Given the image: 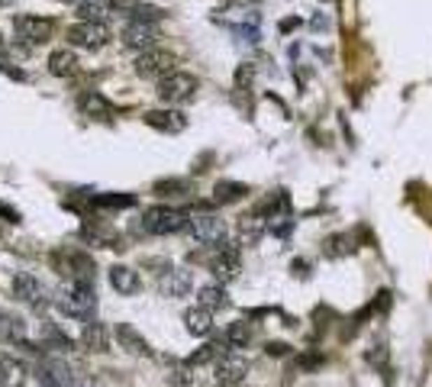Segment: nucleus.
<instances>
[{
  "label": "nucleus",
  "instance_id": "obj_1",
  "mask_svg": "<svg viewBox=\"0 0 432 387\" xmlns=\"http://www.w3.org/2000/svg\"><path fill=\"white\" fill-rule=\"evenodd\" d=\"M187 223L191 217L175 207H149L142 213V233H149V236H175L187 229Z\"/></svg>",
  "mask_w": 432,
  "mask_h": 387
},
{
  "label": "nucleus",
  "instance_id": "obj_2",
  "mask_svg": "<svg viewBox=\"0 0 432 387\" xmlns=\"http://www.w3.org/2000/svg\"><path fill=\"white\" fill-rule=\"evenodd\" d=\"M55 303H59V310L65 313V316H75V320H87V316H94V310H97V294L91 291V284H65L59 291V297H55Z\"/></svg>",
  "mask_w": 432,
  "mask_h": 387
},
{
  "label": "nucleus",
  "instance_id": "obj_3",
  "mask_svg": "<svg viewBox=\"0 0 432 387\" xmlns=\"http://www.w3.org/2000/svg\"><path fill=\"white\" fill-rule=\"evenodd\" d=\"M187 239H191L194 245H210V249H216L219 242H226V223L219 217H213V213H200V217H191V223H187Z\"/></svg>",
  "mask_w": 432,
  "mask_h": 387
},
{
  "label": "nucleus",
  "instance_id": "obj_4",
  "mask_svg": "<svg viewBox=\"0 0 432 387\" xmlns=\"http://www.w3.org/2000/svg\"><path fill=\"white\" fill-rule=\"evenodd\" d=\"M175 52L168 49H145L136 55V75L139 78H168L175 75Z\"/></svg>",
  "mask_w": 432,
  "mask_h": 387
},
{
  "label": "nucleus",
  "instance_id": "obj_5",
  "mask_svg": "<svg viewBox=\"0 0 432 387\" xmlns=\"http://www.w3.org/2000/svg\"><path fill=\"white\" fill-rule=\"evenodd\" d=\"M13 294H17L23 303H29L33 310H45V307L52 303V291L42 284L36 275H29V271L13 275Z\"/></svg>",
  "mask_w": 432,
  "mask_h": 387
},
{
  "label": "nucleus",
  "instance_id": "obj_6",
  "mask_svg": "<svg viewBox=\"0 0 432 387\" xmlns=\"http://www.w3.org/2000/svg\"><path fill=\"white\" fill-rule=\"evenodd\" d=\"M200 81L194 75H187V71H175V75H168L158 81V97L165 103H184L191 101L194 94H197Z\"/></svg>",
  "mask_w": 432,
  "mask_h": 387
},
{
  "label": "nucleus",
  "instance_id": "obj_7",
  "mask_svg": "<svg viewBox=\"0 0 432 387\" xmlns=\"http://www.w3.org/2000/svg\"><path fill=\"white\" fill-rule=\"evenodd\" d=\"M110 39V29L103 23H84V20H78L75 26H68V43L78 45V49H103Z\"/></svg>",
  "mask_w": 432,
  "mask_h": 387
},
{
  "label": "nucleus",
  "instance_id": "obj_8",
  "mask_svg": "<svg viewBox=\"0 0 432 387\" xmlns=\"http://www.w3.org/2000/svg\"><path fill=\"white\" fill-rule=\"evenodd\" d=\"M194 291V271L191 268H168L161 271V278H158V294L161 297H187Z\"/></svg>",
  "mask_w": 432,
  "mask_h": 387
},
{
  "label": "nucleus",
  "instance_id": "obj_9",
  "mask_svg": "<svg viewBox=\"0 0 432 387\" xmlns=\"http://www.w3.org/2000/svg\"><path fill=\"white\" fill-rule=\"evenodd\" d=\"M52 33H55V23H52V20L33 17V13H23V17H17V36H20V39H26L29 45L49 43Z\"/></svg>",
  "mask_w": 432,
  "mask_h": 387
},
{
  "label": "nucleus",
  "instance_id": "obj_10",
  "mask_svg": "<svg viewBox=\"0 0 432 387\" xmlns=\"http://www.w3.org/2000/svg\"><path fill=\"white\" fill-rule=\"evenodd\" d=\"M120 39H123L126 49H155V39H158V26L152 23H142V20H133V23L123 26V33H120Z\"/></svg>",
  "mask_w": 432,
  "mask_h": 387
},
{
  "label": "nucleus",
  "instance_id": "obj_11",
  "mask_svg": "<svg viewBox=\"0 0 432 387\" xmlns=\"http://www.w3.org/2000/svg\"><path fill=\"white\" fill-rule=\"evenodd\" d=\"M62 275L75 281V284H91L94 281V258L87 252H68L62 258Z\"/></svg>",
  "mask_w": 432,
  "mask_h": 387
},
{
  "label": "nucleus",
  "instance_id": "obj_12",
  "mask_svg": "<svg viewBox=\"0 0 432 387\" xmlns=\"http://www.w3.org/2000/svg\"><path fill=\"white\" fill-rule=\"evenodd\" d=\"M245 374H249V362L242 358V355H226V358H219L216 362V381L223 387H236L245 381Z\"/></svg>",
  "mask_w": 432,
  "mask_h": 387
},
{
  "label": "nucleus",
  "instance_id": "obj_13",
  "mask_svg": "<svg viewBox=\"0 0 432 387\" xmlns=\"http://www.w3.org/2000/svg\"><path fill=\"white\" fill-rule=\"evenodd\" d=\"M81 345H84V352H107L110 349V329L107 323H100V320H87L81 329Z\"/></svg>",
  "mask_w": 432,
  "mask_h": 387
},
{
  "label": "nucleus",
  "instance_id": "obj_14",
  "mask_svg": "<svg viewBox=\"0 0 432 387\" xmlns=\"http://www.w3.org/2000/svg\"><path fill=\"white\" fill-rule=\"evenodd\" d=\"M110 287H113L117 294H123V297L139 294V291H142L139 271L126 268V265H113V268H110Z\"/></svg>",
  "mask_w": 432,
  "mask_h": 387
},
{
  "label": "nucleus",
  "instance_id": "obj_15",
  "mask_svg": "<svg viewBox=\"0 0 432 387\" xmlns=\"http://www.w3.org/2000/svg\"><path fill=\"white\" fill-rule=\"evenodd\" d=\"M145 123L152 129H161V133H181L187 126V117H184L181 110H149Z\"/></svg>",
  "mask_w": 432,
  "mask_h": 387
},
{
  "label": "nucleus",
  "instance_id": "obj_16",
  "mask_svg": "<svg viewBox=\"0 0 432 387\" xmlns=\"http://www.w3.org/2000/svg\"><path fill=\"white\" fill-rule=\"evenodd\" d=\"M113 336H117V342H120V349H126L129 355H152V349H149V342H145V336H139L129 323H120L117 329H113Z\"/></svg>",
  "mask_w": 432,
  "mask_h": 387
},
{
  "label": "nucleus",
  "instance_id": "obj_17",
  "mask_svg": "<svg viewBox=\"0 0 432 387\" xmlns=\"http://www.w3.org/2000/svg\"><path fill=\"white\" fill-rule=\"evenodd\" d=\"M0 342H26V323L20 313H10V310H0Z\"/></svg>",
  "mask_w": 432,
  "mask_h": 387
},
{
  "label": "nucleus",
  "instance_id": "obj_18",
  "mask_svg": "<svg viewBox=\"0 0 432 387\" xmlns=\"http://www.w3.org/2000/svg\"><path fill=\"white\" fill-rule=\"evenodd\" d=\"M268 233V219L258 217V213H249V217L239 219V242L242 245H258L261 236Z\"/></svg>",
  "mask_w": 432,
  "mask_h": 387
},
{
  "label": "nucleus",
  "instance_id": "obj_19",
  "mask_svg": "<svg viewBox=\"0 0 432 387\" xmlns=\"http://www.w3.org/2000/svg\"><path fill=\"white\" fill-rule=\"evenodd\" d=\"M197 307H203V310H226L229 307V294H226L223 284H203L197 291Z\"/></svg>",
  "mask_w": 432,
  "mask_h": 387
},
{
  "label": "nucleus",
  "instance_id": "obj_20",
  "mask_svg": "<svg viewBox=\"0 0 432 387\" xmlns=\"http://www.w3.org/2000/svg\"><path fill=\"white\" fill-rule=\"evenodd\" d=\"M26 384V365L20 358L0 355V387H23Z\"/></svg>",
  "mask_w": 432,
  "mask_h": 387
},
{
  "label": "nucleus",
  "instance_id": "obj_21",
  "mask_svg": "<svg viewBox=\"0 0 432 387\" xmlns=\"http://www.w3.org/2000/svg\"><path fill=\"white\" fill-rule=\"evenodd\" d=\"M78 55L71 49H55L49 55V71L55 78H71V75H78Z\"/></svg>",
  "mask_w": 432,
  "mask_h": 387
},
{
  "label": "nucleus",
  "instance_id": "obj_22",
  "mask_svg": "<svg viewBox=\"0 0 432 387\" xmlns=\"http://www.w3.org/2000/svg\"><path fill=\"white\" fill-rule=\"evenodd\" d=\"M184 329L191 336H210L213 333V313L203 310V307H194V310L184 313Z\"/></svg>",
  "mask_w": 432,
  "mask_h": 387
},
{
  "label": "nucleus",
  "instance_id": "obj_23",
  "mask_svg": "<svg viewBox=\"0 0 432 387\" xmlns=\"http://www.w3.org/2000/svg\"><path fill=\"white\" fill-rule=\"evenodd\" d=\"M287 207H291V200H287V191H271L265 200L255 207V213H258V217H265V219H275V213H284Z\"/></svg>",
  "mask_w": 432,
  "mask_h": 387
},
{
  "label": "nucleus",
  "instance_id": "obj_24",
  "mask_svg": "<svg viewBox=\"0 0 432 387\" xmlns=\"http://www.w3.org/2000/svg\"><path fill=\"white\" fill-rule=\"evenodd\" d=\"M323 252L329 255V258H342V255H352L355 252V236L352 233H336V236H329L323 242Z\"/></svg>",
  "mask_w": 432,
  "mask_h": 387
},
{
  "label": "nucleus",
  "instance_id": "obj_25",
  "mask_svg": "<svg viewBox=\"0 0 432 387\" xmlns=\"http://www.w3.org/2000/svg\"><path fill=\"white\" fill-rule=\"evenodd\" d=\"M249 194V184H242V181H219V184L213 187V200L216 203H236L242 200Z\"/></svg>",
  "mask_w": 432,
  "mask_h": 387
},
{
  "label": "nucleus",
  "instance_id": "obj_26",
  "mask_svg": "<svg viewBox=\"0 0 432 387\" xmlns=\"http://www.w3.org/2000/svg\"><path fill=\"white\" fill-rule=\"evenodd\" d=\"M223 342L229 345L233 352H236V349H245V345L252 342V326H249V323H233V326L223 333Z\"/></svg>",
  "mask_w": 432,
  "mask_h": 387
},
{
  "label": "nucleus",
  "instance_id": "obj_27",
  "mask_svg": "<svg viewBox=\"0 0 432 387\" xmlns=\"http://www.w3.org/2000/svg\"><path fill=\"white\" fill-rule=\"evenodd\" d=\"M78 103H81V110L87 113V117H110V103L100 97L97 91H87L78 97Z\"/></svg>",
  "mask_w": 432,
  "mask_h": 387
},
{
  "label": "nucleus",
  "instance_id": "obj_28",
  "mask_svg": "<svg viewBox=\"0 0 432 387\" xmlns=\"http://www.w3.org/2000/svg\"><path fill=\"white\" fill-rule=\"evenodd\" d=\"M78 17L84 23H103L110 17V7L107 3H100V0H87V3H78Z\"/></svg>",
  "mask_w": 432,
  "mask_h": 387
},
{
  "label": "nucleus",
  "instance_id": "obj_29",
  "mask_svg": "<svg viewBox=\"0 0 432 387\" xmlns=\"http://www.w3.org/2000/svg\"><path fill=\"white\" fill-rule=\"evenodd\" d=\"M326 365V358L319 352H307V355H300L297 358V368L300 371H316V368H323Z\"/></svg>",
  "mask_w": 432,
  "mask_h": 387
},
{
  "label": "nucleus",
  "instance_id": "obj_30",
  "mask_svg": "<svg viewBox=\"0 0 432 387\" xmlns=\"http://www.w3.org/2000/svg\"><path fill=\"white\" fill-rule=\"evenodd\" d=\"M158 194H165V191H178V194H191V187H187V181H158L155 184Z\"/></svg>",
  "mask_w": 432,
  "mask_h": 387
},
{
  "label": "nucleus",
  "instance_id": "obj_31",
  "mask_svg": "<svg viewBox=\"0 0 432 387\" xmlns=\"http://www.w3.org/2000/svg\"><path fill=\"white\" fill-rule=\"evenodd\" d=\"M133 13H136V20H142V23H152V20H161V10H158V7H142V3H139V7H136Z\"/></svg>",
  "mask_w": 432,
  "mask_h": 387
},
{
  "label": "nucleus",
  "instance_id": "obj_32",
  "mask_svg": "<svg viewBox=\"0 0 432 387\" xmlns=\"http://www.w3.org/2000/svg\"><path fill=\"white\" fill-rule=\"evenodd\" d=\"M100 207H133V197H97Z\"/></svg>",
  "mask_w": 432,
  "mask_h": 387
},
{
  "label": "nucleus",
  "instance_id": "obj_33",
  "mask_svg": "<svg viewBox=\"0 0 432 387\" xmlns=\"http://www.w3.org/2000/svg\"><path fill=\"white\" fill-rule=\"evenodd\" d=\"M71 387H103V384H100L94 374H78V378L71 381Z\"/></svg>",
  "mask_w": 432,
  "mask_h": 387
},
{
  "label": "nucleus",
  "instance_id": "obj_34",
  "mask_svg": "<svg viewBox=\"0 0 432 387\" xmlns=\"http://www.w3.org/2000/svg\"><path fill=\"white\" fill-rule=\"evenodd\" d=\"M268 355L281 358V355H287V345H284V342H268Z\"/></svg>",
  "mask_w": 432,
  "mask_h": 387
},
{
  "label": "nucleus",
  "instance_id": "obj_35",
  "mask_svg": "<svg viewBox=\"0 0 432 387\" xmlns=\"http://www.w3.org/2000/svg\"><path fill=\"white\" fill-rule=\"evenodd\" d=\"M294 26H300V20H284V23H281V29H284V33H287V29H294Z\"/></svg>",
  "mask_w": 432,
  "mask_h": 387
},
{
  "label": "nucleus",
  "instance_id": "obj_36",
  "mask_svg": "<svg viewBox=\"0 0 432 387\" xmlns=\"http://www.w3.org/2000/svg\"><path fill=\"white\" fill-rule=\"evenodd\" d=\"M71 3H87V0H71Z\"/></svg>",
  "mask_w": 432,
  "mask_h": 387
},
{
  "label": "nucleus",
  "instance_id": "obj_37",
  "mask_svg": "<svg viewBox=\"0 0 432 387\" xmlns=\"http://www.w3.org/2000/svg\"><path fill=\"white\" fill-rule=\"evenodd\" d=\"M39 387H42V384H39Z\"/></svg>",
  "mask_w": 432,
  "mask_h": 387
}]
</instances>
